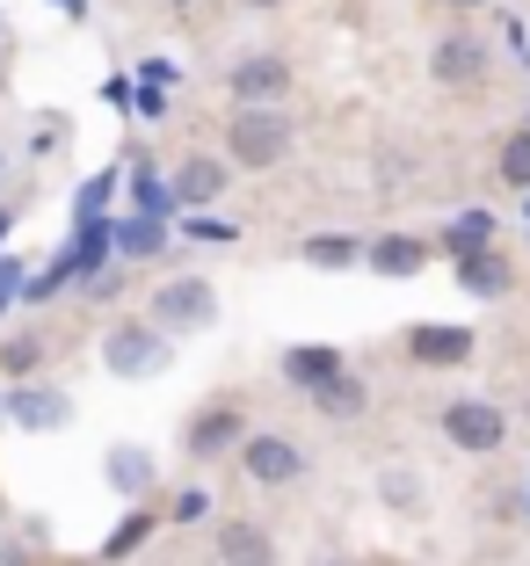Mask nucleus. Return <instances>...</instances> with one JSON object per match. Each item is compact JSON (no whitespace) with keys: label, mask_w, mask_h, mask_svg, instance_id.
Returning <instances> with one entry per match:
<instances>
[{"label":"nucleus","mask_w":530,"mask_h":566,"mask_svg":"<svg viewBox=\"0 0 530 566\" xmlns=\"http://www.w3.org/2000/svg\"><path fill=\"white\" fill-rule=\"evenodd\" d=\"M226 153L240 167H277L283 153H291V132H283V117L269 109V102H248V109L232 117V132H226Z\"/></svg>","instance_id":"1"},{"label":"nucleus","mask_w":530,"mask_h":566,"mask_svg":"<svg viewBox=\"0 0 530 566\" xmlns=\"http://www.w3.org/2000/svg\"><path fill=\"white\" fill-rule=\"evenodd\" d=\"M218 319V291L197 276H175L153 291V327H211Z\"/></svg>","instance_id":"2"},{"label":"nucleus","mask_w":530,"mask_h":566,"mask_svg":"<svg viewBox=\"0 0 530 566\" xmlns=\"http://www.w3.org/2000/svg\"><path fill=\"white\" fill-rule=\"evenodd\" d=\"M102 364H110L116 378H146V370H160L167 364L160 327H116L110 342H102Z\"/></svg>","instance_id":"3"},{"label":"nucleus","mask_w":530,"mask_h":566,"mask_svg":"<svg viewBox=\"0 0 530 566\" xmlns=\"http://www.w3.org/2000/svg\"><path fill=\"white\" fill-rule=\"evenodd\" d=\"M429 73L450 81V87H480L487 81V44H480V36H444L436 59H429Z\"/></svg>","instance_id":"4"},{"label":"nucleus","mask_w":530,"mask_h":566,"mask_svg":"<svg viewBox=\"0 0 530 566\" xmlns=\"http://www.w3.org/2000/svg\"><path fill=\"white\" fill-rule=\"evenodd\" d=\"M240 458H248V472L262 486L299 480V443H291V436H248V443H240Z\"/></svg>","instance_id":"5"},{"label":"nucleus","mask_w":530,"mask_h":566,"mask_svg":"<svg viewBox=\"0 0 530 566\" xmlns=\"http://www.w3.org/2000/svg\"><path fill=\"white\" fill-rule=\"evenodd\" d=\"M444 436L458 450H495L501 443V415L480 407V400H458V407H444Z\"/></svg>","instance_id":"6"},{"label":"nucleus","mask_w":530,"mask_h":566,"mask_svg":"<svg viewBox=\"0 0 530 566\" xmlns=\"http://www.w3.org/2000/svg\"><path fill=\"white\" fill-rule=\"evenodd\" d=\"M283 87H291V66H283V59H240V66H232V95L240 102H277Z\"/></svg>","instance_id":"7"},{"label":"nucleus","mask_w":530,"mask_h":566,"mask_svg":"<svg viewBox=\"0 0 530 566\" xmlns=\"http://www.w3.org/2000/svg\"><path fill=\"white\" fill-rule=\"evenodd\" d=\"M226 443H240V407H204L189 421V458H218Z\"/></svg>","instance_id":"8"},{"label":"nucleus","mask_w":530,"mask_h":566,"mask_svg":"<svg viewBox=\"0 0 530 566\" xmlns=\"http://www.w3.org/2000/svg\"><path fill=\"white\" fill-rule=\"evenodd\" d=\"M218 559L226 566H277V552H269V531H254V523H218Z\"/></svg>","instance_id":"9"},{"label":"nucleus","mask_w":530,"mask_h":566,"mask_svg":"<svg viewBox=\"0 0 530 566\" xmlns=\"http://www.w3.org/2000/svg\"><path fill=\"white\" fill-rule=\"evenodd\" d=\"M407 349H415V364H465L472 356V334L465 327H415Z\"/></svg>","instance_id":"10"},{"label":"nucleus","mask_w":530,"mask_h":566,"mask_svg":"<svg viewBox=\"0 0 530 566\" xmlns=\"http://www.w3.org/2000/svg\"><path fill=\"white\" fill-rule=\"evenodd\" d=\"M458 283L472 291V298H501V291H509V262L487 254V248H472V254H458Z\"/></svg>","instance_id":"11"},{"label":"nucleus","mask_w":530,"mask_h":566,"mask_svg":"<svg viewBox=\"0 0 530 566\" xmlns=\"http://www.w3.org/2000/svg\"><path fill=\"white\" fill-rule=\"evenodd\" d=\"M218 189H226V167H218L211 153H189V160L175 167V197L183 203H211Z\"/></svg>","instance_id":"12"},{"label":"nucleus","mask_w":530,"mask_h":566,"mask_svg":"<svg viewBox=\"0 0 530 566\" xmlns=\"http://www.w3.org/2000/svg\"><path fill=\"white\" fill-rule=\"evenodd\" d=\"M73 407H66V392H44V385H22L15 392V421L22 429H59Z\"/></svg>","instance_id":"13"},{"label":"nucleus","mask_w":530,"mask_h":566,"mask_svg":"<svg viewBox=\"0 0 530 566\" xmlns=\"http://www.w3.org/2000/svg\"><path fill=\"white\" fill-rule=\"evenodd\" d=\"M283 378L305 385V392H320L328 378H342V356H334V349H291V356H283Z\"/></svg>","instance_id":"14"},{"label":"nucleus","mask_w":530,"mask_h":566,"mask_svg":"<svg viewBox=\"0 0 530 566\" xmlns=\"http://www.w3.org/2000/svg\"><path fill=\"white\" fill-rule=\"evenodd\" d=\"M422 262H429V248H422V240H407V233H393V240H378V248H371V269H378V276H415Z\"/></svg>","instance_id":"15"},{"label":"nucleus","mask_w":530,"mask_h":566,"mask_svg":"<svg viewBox=\"0 0 530 566\" xmlns=\"http://www.w3.org/2000/svg\"><path fill=\"white\" fill-rule=\"evenodd\" d=\"M313 407H320V415H334V421L364 415V385H356V378H349V370H342V378H328V385H320V392H313Z\"/></svg>","instance_id":"16"},{"label":"nucleus","mask_w":530,"mask_h":566,"mask_svg":"<svg viewBox=\"0 0 530 566\" xmlns=\"http://www.w3.org/2000/svg\"><path fill=\"white\" fill-rule=\"evenodd\" d=\"M132 197H138V211H160V218L175 211V203H183V197H175V182H160V175H153L146 160L132 167Z\"/></svg>","instance_id":"17"},{"label":"nucleus","mask_w":530,"mask_h":566,"mask_svg":"<svg viewBox=\"0 0 530 566\" xmlns=\"http://www.w3.org/2000/svg\"><path fill=\"white\" fill-rule=\"evenodd\" d=\"M81 276H95L102 283V254H110V226H102V218H81Z\"/></svg>","instance_id":"18"},{"label":"nucleus","mask_w":530,"mask_h":566,"mask_svg":"<svg viewBox=\"0 0 530 566\" xmlns=\"http://www.w3.org/2000/svg\"><path fill=\"white\" fill-rule=\"evenodd\" d=\"M160 240H167V218L160 211H138L132 226H124V254H153Z\"/></svg>","instance_id":"19"},{"label":"nucleus","mask_w":530,"mask_h":566,"mask_svg":"<svg viewBox=\"0 0 530 566\" xmlns=\"http://www.w3.org/2000/svg\"><path fill=\"white\" fill-rule=\"evenodd\" d=\"M495 240V218L487 211H465L458 226H450V254H472V248H487Z\"/></svg>","instance_id":"20"},{"label":"nucleus","mask_w":530,"mask_h":566,"mask_svg":"<svg viewBox=\"0 0 530 566\" xmlns=\"http://www.w3.org/2000/svg\"><path fill=\"white\" fill-rule=\"evenodd\" d=\"M110 480L124 486V494H138V486L153 480V458H146V450H116V458H110Z\"/></svg>","instance_id":"21"},{"label":"nucleus","mask_w":530,"mask_h":566,"mask_svg":"<svg viewBox=\"0 0 530 566\" xmlns=\"http://www.w3.org/2000/svg\"><path fill=\"white\" fill-rule=\"evenodd\" d=\"M305 262H313V269H342V262H356V240L320 233V240H305Z\"/></svg>","instance_id":"22"},{"label":"nucleus","mask_w":530,"mask_h":566,"mask_svg":"<svg viewBox=\"0 0 530 566\" xmlns=\"http://www.w3.org/2000/svg\"><path fill=\"white\" fill-rule=\"evenodd\" d=\"M501 175H509L516 189H530V132H516L509 146H501Z\"/></svg>","instance_id":"23"},{"label":"nucleus","mask_w":530,"mask_h":566,"mask_svg":"<svg viewBox=\"0 0 530 566\" xmlns=\"http://www.w3.org/2000/svg\"><path fill=\"white\" fill-rule=\"evenodd\" d=\"M110 189H116V175H95V182H81V218H102V211H110Z\"/></svg>","instance_id":"24"},{"label":"nucleus","mask_w":530,"mask_h":566,"mask_svg":"<svg viewBox=\"0 0 530 566\" xmlns=\"http://www.w3.org/2000/svg\"><path fill=\"white\" fill-rule=\"evenodd\" d=\"M146 531H153V516H132V523H124V531L110 537V552H102V559H124V552H132V545H138V537H146Z\"/></svg>","instance_id":"25"},{"label":"nucleus","mask_w":530,"mask_h":566,"mask_svg":"<svg viewBox=\"0 0 530 566\" xmlns=\"http://www.w3.org/2000/svg\"><path fill=\"white\" fill-rule=\"evenodd\" d=\"M0 364H8V370H30V364H37V334H22V342H8V349H0Z\"/></svg>","instance_id":"26"},{"label":"nucleus","mask_w":530,"mask_h":566,"mask_svg":"<svg viewBox=\"0 0 530 566\" xmlns=\"http://www.w3.org/2000/svg\"><path fill=\"white\" fill-rule=\"evenodd\" d=\"M204 509H211V494H204V486H189V494H183V501H175V523H197V516H204Z\"/></svg>","instance_id":"27"},{"label":"nucleus","mask_w":530,"mask_h":566,"mask_svg":"<svg viewBox=\"0 0 530 566\" xmlns=\"http://www.w3.org/2000/svg\"><path fill=\"white\" fill-rule=\"evenodd\" d=\"M22 283H30V276H22V262H0V305H8V298H15V291H22Z\"/></svg>","instance_id":"28"},{"label":"nucleus","mask_w":530,"mask_h":566,"mask_svg":"<svg viewBox=\"0 0 530 566\" xmlns=\"http://www.w3.org/2000/svg\"><path fill=\"white\" fill-rule=\"evenodd\" d=\"M132 102H138V117H160V109H167V95L153 81H146V95H132Z\"/></svg>","instance_id":"29"},{"label":"nucleus","mask_w":530,"mask_h":566,"mask_svg":"<svg viewBox=\"0 0 530 566\" xmlns=\"http://www.w3.org/2000/svg\"><path fill=\"white\" fill-rule=\"evenodd\" d=\"M59 8H66V15H87V0H59Z\"/></svg>","instance_id":"30"},{"label":"nucleus","mask_w":530,"mask_h":566,"mask_svg":"<svg viewBox=\"0 0 530 566\" xmlns=\"http://www.w3.org/2000/svg\"><path fill=\"white\" fill-rule=\"evenodd\" d=\"M458 8H480V0H458Z\"/></svg>","instance_id":"31"},{"label":"nucleus","mask_w":530,"mask_h":566,"mask_svg":"<svg viewBox=\"0 0 530 566\" xmlns=\"http://www.w3.org/2000/svg\"><path fill=\"white\" fill-rule=\"evenodd\" d=\"M248 8H269V0H248Z\"/></svg>","instance_id":"32"},{"label":"nucleus","mask_w":530,"mask_h":566,"mask_svg":"<svg viewBox=\"0 0 530 566\" xmlns=\"http://www.w3.org/2000/svg\"><path fill=\"white\" fill-rule=\"evenodd\" d=\"M175 8H189V0H175Z\"/></svg>","instance_id":"33"},{"label":"nucleus","mask_w":530,"mask_h":566,"mask_svg":"<svg viewBox=\"0 0 530 566\" xmlns=\"http://www.w3.org/2000/svg\"><path fill=\"white\" fill-rule=\"evenodd\" d=\"M334 566H342V559H334Z\"/></svg>","instance_id":"34"}]
</instances>
